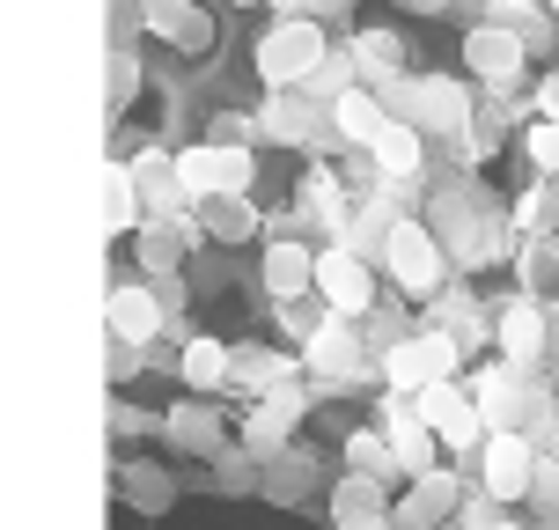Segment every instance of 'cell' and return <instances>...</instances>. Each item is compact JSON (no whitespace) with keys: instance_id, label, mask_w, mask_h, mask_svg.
<instances>
[{"instance_id":"cell-1","label":"cell","mask_w":559,"mask_h":530,"mask_svg":"<svg viewBox=\"0 0 559 530\" xmlns=\"http://www.w3.org/2000/svg\"><path fill=\"white\" fill-rule=\"evenodd\" d=\"M427 228L442 236V251L456 258V266H486V258L508 251V214H501V199L486 192L478 177H449V185H435V199H427Z\"/></svg>"},{"instance_id":"cell-2","label":"cell","mask_w":559,"mask_h":530,"mask_svg":"<svg viewBox=\"0 0 559 530\" xmlns=\"http://www.w3.org/2000/svg\"><path fill=\"white\" fill-rule=\"evenodd\" d=\"M383 104H391V118H405V126H419L427 140H456L464 126L478 118V96L456 74H405V82L376 89Z\"/></svg>"},{"instance_id":"cell-3","label":"cell","mask_w":559,"mask_h":530,"mask_svg":"<svg viewBox=\"0 0 559 530\" xmlns=\"http://www.w3.org/2000/svg\"><path fill=\"white\" fill-rule=\"evenodd\" d=\"M332 59V37H324V23H309V15H273L265 23V37H258V82L265 89H302L317 67Z\"/></svg>"},{"instance_id":"cell-4","label":"cell","mask_w":559,"mask_h":530,"mask_svg":"<svg viewBox=\"0 0 559 530\" xmlns=\"http://www.w3.org/2000/svg\"><path fill=\"white\" fill-rule=\"evenodd\" d=\"M383 273H391V287L405 295V303H435L449 287V273H456V258L442 251V236L427 222H397V236H391V251H383Z\"/></svg>"},{"instance_id":"cell-5","label":"cell","mask_w":559,"mask_h":530,"mask_svg":"<svg viewBox=\"0 0 559 530\" xmlns=\"http://www.w3.org/2000/svg\"><path fill=\"white\" fill-rule=\"evenodd\" d=\"M472 398H478V413H486V427H515V435H531L537 420H552L537 368H523V362L478 368V376H472Z\"/></svg>"},{"instance_id":"cell-6","label":"cell","mask_w":559,"mask_h":530,"mask_svg":"<svg viewBox=\"0 0 559 530\" xmlns=\"http://www.w3.org/2000/svg\"><path fill=\"white\" fill-rule=\"evenodd\" d=\"M456 362H464V339L442 332V325H419V332H405L376 368H383V384H391L397 398H413V391H427V384H449Z\"/></svg>"},{"instance_id":"cell-7","label":"cell","mask_w":559,"mask_h":530,"mask_svg":"<svg viewBox=\"0 0 559 530\" xmlns=\"http://www.w3.org/2000/svg\"><path fill=\"white\" fill-rule=\"evenodd\" d=\"M413 413L442 435V449H472V457H478V449H486V435H493V427H486V413H478V398L464 391L456 376H449V384L413 391Z\"/></svg>"},{"instance_id":"cell-8","label":"cell","mask_w":559,"mask_h":530,"mask_svg":"<svg viewBox=\"0 0 559 530\" xmlns=\"http://www.w3.org/2000/svg\"><path fill=\"white\" fill-rule=\"evenodd\" d=\"M493 346H501V362L537 368V362H545V346H552V303L531 295V287H515V295L493 309Z\"/></svg>"},{"instance_id":"cell-9","label":"cell","mask_w":559,"mask_h":530,"mask_svg":"<svg viewBox=\"0 0 559 530\" xmlns=\"http://www.w3.org/2000/svg\"><path fill=\"white\" fill-rule=\"evenodd\" d=\"M376 258H361L354 244H324L317 251V295L338 309V317H368L376 309Z\"/></svg>"},{"instance_id":"cell-10","label":"cell","mask_w":559,"mask_h":530,"mask_svg":"<svg viewBox=\"0 0 559 530\" xmlns=\"http://www.w3.org/2000/svg\"><path fill=\"white\" fill-rule=\"evenodd\" d=\"M126 163H133V185H140V207H147V222H155V214L199 222V192L185 185V163H177V155H163V148H140V155H126Z\"/></svg>"},{"instance_id":"cell-11","label":"cell","mask_w":559,"mask_h":530,"mask_svg":"<svg viewBox=\"0 0 559 530\" xmlns=\"http://www.w3.org/2000/svg\"><path fill=\"white\" fill-rule=\"evenodd\" d=\"M177 163H185V185H192L199 199H214V192H251V177H258V155H251V148H228V140L177 148Z\"/></svg>"},{"instance_id":"cell-12","label":"cell","mask_w":559,"mask_h":530,"mask_svg":"<svg viewBox=\"0 0 559 530\" xmlns=\"http://www.w3.org/2000/svg\"><path fill=\"white\" fill-rule=\"evenodd\" d=\"M531 479H537V443L515 427H493L478 449V486H493L501 502H531Z\"/></svg>"},{"instance_id":"cell-13","label":"cell","mask_w":559,"mask_h":530,"mask_svg":"<svg viewBox=\"0 0 559 530\" xmlns=\"http://www.w3.org/2000/svg\"><path fill=\"white\" fill-rule=\"evenodd\" d=\"M456 502H464V479L435 464V472L405 479V494L391 502V530H449Z\"/></svg>"},{"instance_id":"cell-14","label":"cell","mask_w":559,"mask_h":530,"mask_svg":"<svg viewBox=\"0 0 559 530\" xmlns=\"http://www.w3.org/2000/svg\"><path fill=\"white\" fill-rule=\"evenodd\" d=\"M464 59H472V74L478 82H515V74H523V59H531V37H523V30L515 23H501V15H493V23H472L464 30Z\"/></svg>"},{"instance_id":"cell-15","label":"cell","mask_w":559,"mask_h":530,"mask_svg":"<svg viewBox=\"0 0 559 530\" xmlns=\"http://www.w3.org/2000/svg\"><path fill=\"white\" fill-rule=\"evenodd\" d=\"M354 325H361V317H338V309H332V317H324V332L302 346V362L317 368L324 384H354V376L368 368V339L354 332Z\"/></svg>"},{"instance_id":"cell-16","label":"cell","mask_w":559,"mask_h":530,"mask_svg":"<svg viewBox=\"0 0 559 530\" xmlns=\"http://www.w3.org/2000/svg\"><path fill=\"white\" fill-rule=\"evenodd\" d=\"M104 332H118V339H140V346H155V339L169 332V309H163V295L147 287V280H126L118 287L111 280V295H104Z\"/></svg>"},{"instance_id":"cell-17","label":"cell","mask_w":559,"mask_h":530,"mask_svg":"<svg viewBox=\"0 0 559 530\" xmlns=\"http://www.w3.org/2000/svg\"><path fill=\"white\" fill-rule=\"evenodd\" d=\"M206 236L199 222H177V214H155V222L133 228V258L140 273H185V258H192V244Z\"/></svg>"},{"instance_id":"cell-18","label":"cell","mask_w":559,"mask_h":530,"mask_svg":"<svg viewBox=\"0 0 559 530\" xmlns=\"http://www.w3.org/2000/svg\"><path fill=\"white\" fill-rule=\"evenodd\" d=\"M163 435H169V449H185V457H222L228 449V420L206 405V398H177L163 413Z\"/></svg>"},{"instance_id":"cell-19","label":"cell","mask_w":559,"mask_h":530,"mask_svg":"<svg viewBox=\"0 0 559 530\" xmlns=\"http://www.w3.org/2000/svg\"><path fill=\"white\" fill-rule=\"evenodd\" d=\"M147 37H163L169 52L199 59L214 45V15H206L199 0H147Z\"/></svg>"},{"instance_id":"cell-20","label":"cell","mask_w":559,"mask_h":530,"mask_svg":"<svg viewBox=\"0 0 559 530\" xmlns=\"http://www.w3.org/2000/svg\"><path fill=\"white\" fill-rule=\"evenodd\" d=\"M258 273H265V295H273V303H302V295H317V251L295 244V236H273Z\"/></svg>"},{"instance_id":"cell-21","label":"cell","mask_w":559,"mask_h":530,"mask_svg":"<svg viewBox=\"0 0 559 530\" xmlns=\"http://www.w3.org/2000/svg\"><path fill=\"white\" fill-rule=\"evenodd\" d=\"M258 133L273 140V148H309L317 140V104H309L302 89H273L265 111H258Z\"/></svg>"},{"instance_id":"cell-22","label":"cell","mask_w":559,"mask_h":530,"mask_svg":"<svg viewBox=\"0 0 559 530\" xmlns=\"http://www.w3.org/2000/svg\"><path fill=\"white\" fill-rule=\"evenodd\" d=\"M354 74H361V89H391L405 82L413 67H405V37H391V30H354Z\"/></svg>"},{"instance_id":"cell-23","label":"cell","mask_w":559,"mask_h":530,"mask_svg":"<svg viewBox=\"0 0 559 530\" xmlns=\"http://www.w3.org/2000/svg\"><path fill=\"white\" fill-rule=\"evenodd\" d=\"M177 376H185V391H228V376H236V346L222 339H185V354H177Z\"/></svg>"},{"instance_id":"cell-24","label":"cell","mask_w":559,"mask_h":530,"mask_svg":"<svg viewBox=\"0 0 559 530\" xmlns=\"http://www.w3.org/2000/svg\"><path fill=\"white\" fill-rule=\"evenodd\" d=\"M118 494H126L140 516H163V508L177 502V479H169L155 457H126V464H118Z\"/></svg>"},{"instance_id":"cell-25","label":"cell","mask_w":559,"mask_h":530,"mask_svg":"<svg viewBox=\"0 0 559 530\" xmlns=\"http://www.w3.org/2000/svg\"><path fill=\"white\" fill-rule=\"evenodd\" d=\"M199 228H206L214 244H251V236H258L251 192H214V199H199Z\"/></svg>"},{"instance_id":"cell-26","label":"cell","mask_w":559,"mask_h":530,"mask_svg":"<svg viewBox=\"0 0 559 530\" xmlns=\"http://www.w3.org/2000/svg\"><path fill=\"white\" fill-rule=\"evenodd\" d=\"M435 325L456 332L464 346H486V339H493V309L478 303L472 287H442V295H435Z\"/></svg>"},{"instance_id":"cell-27","label":"cell","mask_w":559,"mask_h":530,"mask_svg":"<svg viewBox=\"0 0 559 530\" xmlns=\"http://www.w3.org/2000/svg\"><path fill=\"white\" fill-rule=\"evenodd\" d=\"M391 486H383V479H368V472H346L332 486V530L338 523H368V516H391Z\"/></svg>"},{"instance_id":"cell-28","label":"cell","mask_w":559,"mask_h":530,"mask_svg":"<svg viewBox=\"0 0 559 530\" xmlns=\"http://www.w3.org/2000/svg\"><path fill=\"white\" fill-rule=\"evenodd\" d=\"M147 222V207H140V185H133V163H104V228L111 236H133V228Z\"/></svg>"},{"instance_id":"cell-29","label":"cell","mask_w":559,"mask_h":530,"mask_svg":"<svg viewBox=\"0 0 559 530\" xmlns=\"http://www.w3.org/2000/svg\"><path fill=\"white\" fill-rule=\"evenodd\" d=\"M133 96H140V52H133V37H111L104 45V111H133Z\"/></svg>"},{"instance_id":"cell-30","label":"cell","mask_w":559,"mask_h":530,"mask_svg":"<svg viewBox=\"0 0 559 530\" xmlns=\"http://www.w3.org/2000/svg\"><path fill=\"white\" fill-rule=\"evenodd\" d=\"M273 384H295V362H287V354H273V346H236V376H228V391L265 398Z\"/></svg>"},{"instance_id":"cell-31","label":"cell","mask_w":559,"mask_h":530,"mask_svg":"<svg viewBox=\"0 0 559 530\" xmlns=\"http://www.w3.org/2000/svg\"><path fill=\"white\" fill-rule=\"evenodd\" d=\"M346 472H368V479H405V464H397V449H391V435L383 427H361L354 443H346Z\"/></svg>"},{"instance_id":"cell-32","label":"cell","mask_w":559,"mask_h":530,"mask_svg":"<svg viewBox=\"0 0 559 530\" xmlns=\"http://www.w3.org/2000/svg\"><path fill=\"white\" fill-rule=\"evenodd\" d=\"M265 494H273V502H302L309 494V457L295 443L280 449V457H265Z\"/></svg>"},{"instance_id":"cell-33","label":"cell","mask_w":559,"mask_h":530,"mask_svg":"<svg viewBox=\"0 0 559 530\" xmlns=\"http://www.w3.org/2000/svg\"><path fill=\"white\" fill-rule=\"evenodd\" d=\"M140 368H147V346H140V339L104 332V384H111V391H126V384H133Z\"/></svg>"},{"instance_id":"cell-34","label":"cell","mask_w":559,"mask_h":530,"mask_svg":"<svg viewBox=\"0 0 559 530\" xmlns=\"http://www.w3.org/2000/svg\"><path fill=\"white\" fill-rule=\"evenodd\" d=\"M501 494H493V486H472V494H464V502H456V516H449V530H501L508 516H501Z\"/></svg>"},{"instance_id":"cell-35","label":"cell","mask_w":559,"mask_h":530,"mask_svg":"<svg viewBox=\"0 0 559 530\" xmlns=\"http://www.w3.org/2000/svg\"><path fill=\"white\" fill-rule=\"evenodd\" d=\"M523 287H531V295H552V287H559V244H552V236L523 244Z\"/></svg>"},{"instance_id":"cell-36","label":"cell","mask_w":559,"mask_h":530,"mask_svg":"<svg viewBox=\"0 0 559 530\" xmlns=\"http://www.w3.org/2000/svg\"><path fill=\"white\" fill-rule=\"evenodd\" d=\"M523 155H531L537 177H559V118H531L523 126Z\"/></svg>"},{"instance_id":"cell-37","label":"cell","mask_w":559,"mask_h":530,"mask_svg":"<svg viewBox=\"0 0 559 530\" xmlns=\"http://www.w3.org/2000/svg\"><path fill=\"white\" fill-rule=\"evenodd\" d=\"M258 413L273 420L280 435H295V427H302V413H309V391H295V384H273V391L258 398Z\"/></svg>"},{"instance_id":"cell-38","label":"cell","mask_w":559,"mask_h":530,"mask_svg":"<svg viewBox=\"0 0 559 530\" xmlns=\"http://www.w3.org/2000/svg\"><path fill=\"white\" fill-rule=\"evenodd\" d=\"M324 317H332V303H324V295H302V303H280V325L295 332V346H309V339L324 332Z\"/></svg>"},{"instance_id":"cell-39","label":"cell","mask_w":559,"mask_h":530,"mask_svg":"<svg viewBox=\"0 0 559 530\" xmlns=\"http://www.w3.org/2000/svg\"><path fill=\"white\" fill-rule=\"evenodd\" d=\"M361 325H368V332H361V339H368V354H376V362H383V354H391L397 339L413 332V325H405V317H397V309H368Z\"/></svg>"},{"instance_id":"cell-40","label":"cell","mask_w":559,"mask_h":530,"mask_svg":"<svg viewBox=\"0 0 559 530\" xmlns=\"http://www.w3.org/2000/svg\"><path fill=\"white\" fill-rule=\"evenodd\" d=\"M214 464H222V472H214V479H222L228 494H251V486H265V479L251 472V457H236V449H222V457H214Z\"/></svg>"},{"instance_id":"cell-41","label":"cell","mask_w":559,"mask_h":530,"mask_svg":"<svg viewBox=\"0 0 559 530\" xmlns=\"http://www.w3.org/2000/svg\"><path fill=\"white\" fill-rule=\"evenodd\" d=\"M354 0H273V15H309V23H338Z\"/></svg>"},{"instance_id":"cell-42","label":"cell","mask_w":559,"mask_h":530,"mask_svg":"<svg viewBox=\"0 0 559 530\" xmlns=\"http://www.w3.org/2000/svg\"><path fill=\"white\" fill-rule=\"evenodd\" d=\"M147 287L163 295V309H169V317H185V273H147Z\"/></svg>"},{"instance_id":"cell-43","label":"cell","mask_w":559,"mask_h":530,"mask_svg":"<svg viewBox=\"0 0 559 530\" xmlns=\"http://www.w3.org/2000/svg\"><path fill=\"white\" fill-rule=\"evenodd\" d=\"M140 427H147V413L126 405V398H111V435H140Z\"/></svg>"},{"instance_id":"cell-44","label":"cell","mask_w":559,"mask_h":530,"mask_svg":"<svg viewBox=\"0 0 559 530\" xmlns=\"http://www.w3.org/2000/svg\"><path fill=\"white\" fill-rule=\"evenodd\" d=\"M537 118H559V67L537 82Z\"/></svg>"},{"instance_id":"cell-45","label":"cell","mask_w":559,"mask_h":530,"mask_svg":"<svg viewBox=\"0 0 559 530\" xmlns=\"http://www.w3.org/2000/svg\"><path fill=\"white\" fill-rule=\"evenodd\" d=\"M338 530H391V516H368V523H338Z\"/></svg>"},{"instance_id":"cell-46","label":"cell","mask_w":559,"mask_h":530,"mask_svg":"<svg viewBox=\"0 0 559 530\" xmlns=\"http://www.w3.org/2000/svg\"><path fill=\"white\" fill-rule=\"evenodd\" d=\"M501 8H545V0H493V15H501Z\"/></svg>"},{"instance_id":"cell-47","label":"cell","mask_w":559,"mask_h":530,"mask_svg":"<svg viewBox=\"0 0 559 530\" xmlns=\"http://www.w3.org/2000/svg\"><path fill=\"white\" fill-rule=\"evenodd\" d=\"M545 8H552V15H559V0H545Z\"/></svg>"},{"instance_id":"cell-48","label":"cell","mask_w":559,"mask_h":530,"mask_svg":"<svg viewBox=\"0 0 559 530\" xmlns=\"http://www.w3.org/2000/svg\"><path fill=\"white\" fill-rule=\"evenodd\" d=\"M545 530H559V516H552V523H545Z\"/></svg>"},{"instance_id":"cell-49","label":"cell","mask_w":559,"mask_h":530,"mask_svg":"<svg viewBox=\"0 0 559 530\" xmlns=\"http://www.w3.org/2000/svg\"><path fill=\"white\" fill-rule=\"evenodd\" d=\"M501 530H523V523H501Z\"/></svg>"},{"instance_id":"cell-50","label":"cell","mask_w":559,"mask_h":530,"mask_svg":"<svg viewBox=\"0 0 559 530\" xmlns=\"http://www.w3.org/2000/svg\"><path fill=\"white\" fill-rule=\"evenodd\" d=\"M397 8H405V0H397Z\"/></svg>"}]
</instances>
